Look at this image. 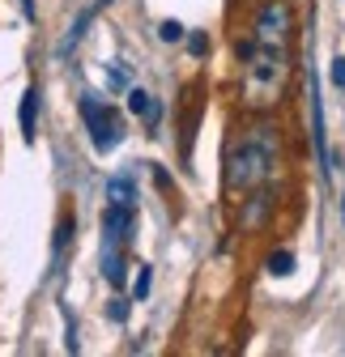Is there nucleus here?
Here are the masks:
<instances>
[{
  "label": "nucleus",
  "instance_id": "nucleus-23",
  "mask_svg": "<svg viewBox=\"0 0 345 357\" xmlns=\"http://www.w3.org/2000/svg\"><path fill=\"white\" fill-rule=\"evenodd\" d=\"M341 221H345V196H341Z\"/></svg>",
  "mask_w": 345,
  "mask_h": 357
},
{
  "label": "nucleus",
  "instance_id": "nucleus-18",
  "mask_svg": "<svg viewBox=\"0 0 345 357\" xmlns=\"http://www.w3.org/2000/svg\"><path fill=\"white\" fill-rule=\"evenodd\" d=\"M158 38H162V43H179V38H184V26H179V22H162V26H158Z\"/></svg>",
  "mask_w": 345,
  "mask_h": 357
},
{
  "label": "nucleus",
  "instance_id": "nucleus-22",
  "mask_svg": "<svg viewBox=\"0 0 345 357\" xmlns=\"http://www.w3.org/2000/svg\"><path fill=\"white\" fill-rule=\"evenodd\" d=\"M22 9H26V17H34V0H22Z\"/></svg>",
  "mask_w": 345,
  "mask_h": 357
},
{
  "label": "nucleus",
  "instance_id": "nucleus-14",
  "mask_svg": "<svg viewBox=\"0 0 345 357\" xmlns=\"http://www.w3.org/2000/svg\"><path fill=\"white\" fill-rule=\"evenodd\" d=\"M149 289H154V268L141 264V268H137V281H133V302H145Z\"/></svg>",
  "mask_w": 345,
  "mask_h": 357
},
{
  "label": "nucleus",
  "instance_id": "nucleus-6",
  "mask_svg": "<svg viewBox=\"0 0 345 357\" xmlns=\"http://www.w3.org/2000/svg\"><path fill=\"white\" fill-rule=\"evenodd\" d=\"M307 85H311V145H316V158H320L324 178H332V153H328V137H324V102H320V81H316V73L307 77Z\"/></svg>",
  "mask_w": 345,
  "mask_h": 357
},
{
  "label": "nucleus",
  "instance_id": "nucleus-15",
  "mask_svg": "<svg viewBox=\"0 0 345 357\" xmlns=\"http://www.w3.org/2000/svg\"><path fill=\"white\" fill-rule=\"evenodd\" d=\"M128 310H133V298L115 294V298L107 302V319H111V324H128Z\"/></svg>",
  "mask_w": 345,
  "mask_h": 357
},
{
  "label": "nucleus",
  "instance_id": "nucleus-1",
  "mask_svg": "<svg viewBox=\"0 0 345 357\" xmlns=\"http://www.w3.org/2000/svg\"><path fill=\"white\" fill-rule=\"evenodd\" d=\"M281 162V137L273 123H251L226 145V192L265 188Z\"/></svg>",
  "mask_w": 345,
  "mask_h": 357
},
{
  "label": "nucleus",
  "instance_id": "nucleus-17",
  "mask_svg": "<svg viewBox=\"0 0 345 357\" xmlns=\"http://www.w3.org/2000/svg\"><path fill=\"white\" fill-rule=\"evenodd\" d=\"M154 107V94H149V89H128V111H133V115H145Z\"/></svg>",
  "mask_w": 345,
  "mask_h": 357
},
{
  "label": "nucleus",
  "instance_id": "nucleus-8",
  "mask_svg": "<svg viewBox=\"0 0 345 357\" xmlns=\"http://www.w3.org/2000/svg\"><path fill=\"white\" fill-rule=\"evenodd\" d=\"M107 5H111V0H94V5H90V9H81V13L73 17V26H68V34H64V43H60V56H68V52L77 47V43L85 38V30H90V22H94V17H98V13H103Z\"/></svg>",
  "mask_w": 345,
  "mask_h": 357
},
{
  "label": "nucleus",
  "instance_id": "nucleus-10",
  "mask_svg": "<svg viewBox=\"0 0 345 357\" xmlns=\"http://www.w3.org/2000/svg\"><path fill=\"white\" fill-rule=\"evenodd\" d=\"M17 123H22V137L34 141V132H38V85H26V94H22V111H17Z\"/></svg>",
  "mask_w": 345,
  "mask_h": 357
},
{
  "label": "nucleus",
  "instance_id": "nucleus-4",
  "mask_svg": "<svg viewBox=\"0 0 345 357\" xmlns=\"http://www.w3.org/2000/svg\"><path fill=\"white\" fill-rule=\"evenodd\" d=\"M251 30H256V43H260V47H286V43H290V30H294L290 5H286V0H269V5H260Z\"/></svg>",
  "mask_w": 345,
  "mask_h": 357
},
{
  "label": "nucleus",
  "instance_id": "nucleus-21",
  "mask_svg": "<svg viewBox=\"0 0 345 357\" xmlns=\"http://www.w3.org/2000/svg\"><path fill=\"white\" fill-rule=\"evenodd\" d=\"M332 85H337V89H345V56H337V60H332Z\"/></svg>",
  "mask_w": 345,
  "mask_h": 357
},
{
  "label": "nucleus",
  "instance_id": "nucleus-20",
  "mask_svg": "<svg viewBox=\"0 0 345 357\" xmlns=\"http://www.w3.org/2000/svg\"><path fill=\"white\" fill-rule=\"evenodd\" d=\"M141 119H145V132H154V128H158V123H162V102H158V98H154V107H149V111H145V115H141Z\"/></svg>",
  "mask_w": 345,
  "mask_h": 357
},
{
  "label": "nucleus",
  "instance_id": "nucleus-19",
  "mask_svg": "<svg viewBox=\"0 0 345 357\" xmlns=\"http://www.w3.org/2000/svg\"><path fill=\"white\" fill-rule=\"evenodd\" d=\"M188 52H192L196 60H200V56H209V34H200V30H196V34H188Z\"/></svg>",
  "mask_w": 345,
  "mask_h": 357
},
{
  "label": "nucleus",
  "instance_id": "nucleus-7",
  "mask_svg": "<svg viewBox=\"0 0 345 357\" xmlns=\"http://www.w3.org/2000/svg\"><path fill=\"white\" fill-rule=\"evenodd\" d=\"M133 226H137L133 204H107V208H103V243L124 247L128 238H133Z\"/></svg>",
  "mask_w": 345,
  "mask_h": 357
},
{
  "label": "nucleus",
  "instance_id": "nucleus-16",
  "mask_svg": "<svg viewBox=\"0 0 345 357\" xmlns=\"http://www.w3.org/2000/svg\"><path fill=\"white\" fill-rule=\"evenodd\" d=\"M107 85L115 89V94H124V89H133V77H128L124 64H107Z\"/></svg>",
  "mask_w": 345,
  "mask_h": 357
},
{
  "label": "nucleus",
  "instance_id": "nucleus-3",
  "mask_svg": "<svg viewBox=\"0 0 345 357\" xmlns=\"http://www.w3.org/2000/svg\"><path fill=\"white\" fill-rule=\"evenodd\" d=\"M81 123H85V132H90V145L98 149V153H111L119 141H124V115L115 111V107H107L98 94H81Z\"/></svg>",
  "mask_w": 345,
  "mask_h": 357
},
{
  "label": "nucleus",
  "instance_id": "nucleus-9",
  "mask_svg": "<svg viewBox=\"0 0 345 357\" xmlns=\"http://www.w3.org/2000/svg\"><path fill=\"white\" fill-rule=\"evenodd\" d=\"M124 277H128V264H124V247H115V243H103V281L107 285H124Z\"/></svg>",
  "mask_w": 345,
  "mask_h": 357
},
{
  "label": "nucleus",
  "instance_id": "nucleus-11",
  "mask_svg": "<svg viewBox=\"0 0 345 357\" xmlns=\"http://www.w3.org/2000/svg\"><path fill=\"white\" fill-rule=\"evenodd\" d=\"M107 200H111V204H137V183H133V174H111V178H107Z\"/></svg>",
  "mask_w": 345,
  "mask_h": 357
},
{
  "label": "nucleus",
  "instance_id": "nucleus-2",
  "mask_svg": "<svg viewBox=\"0 0 345 357\" xmlns=\"http://www.w3.org/2000/svg\"><path fill=\"white\" fill-rule=\"evenodd\" d=\"M286 47H256L247 60V102L251 107H273L286 89Z\"/></svg>",
  "mask_w": 345,
  "mask_h": 357
},
{
  "label": "nucleus",
  "instance_id": "nucleus-12",
  "mask_svg": "<svg viewBox=\"0 0 345 357\" xmlns=\"http://www.w3.org/2000/svg\"><path fill=\"white\" fill-rule=\"evenodd\" d=\"M73 230H77V221H73V213H64L60 226H56V264L64 259V251H68V243H73Z\"/></svg>",
  "mask_w": 345,
  "mask_h": 357
},
{
  "label": "nucleus",
  "instance_id": "nucleus-13",
  "mask_svg": "<svg viewBox=\"0 0 345 357\" xmlns=\"http://www.w3.org/2000/svg\"><path fill=\"white\" fill-rule=\"evenodd\" d=\"M265 268H269L273 277H290V273H294V251H286V247H281V251H273V255L265 259Z\"/></svg>",
  "mask_w": 345,
  "mask_h": 357
},
{
  "label": "nucleus",
  "instance_id": "nucleus-5",
  "mask_svg": "<svg viewBox=\"0 0 345 357\" xmlns=\"http://www.w3.org/2000/svg\"><path fill=\"white\" fill-rule=\"evenodd\" d=\"M273 208H277V196H273L269 188H251L247 200L239 204V230H243V234H256L260 226H269Z\"/></svg>",
  "mask_w": 345,
  "mask_h": 357
}]
</instances>
